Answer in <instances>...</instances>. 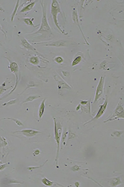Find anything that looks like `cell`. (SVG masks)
<instances>
[{
  "mask_svg": "<svg viewBox=\"0 0 124 187\" xmlns=\"http://www.w3.org/2000/svg\"><path fill=\"white\" fill-rule=\"evenodd\" d=\"M41 9H42L41 24L40 25L39 29L36 32H30V33H32L33 35H42L43 37H50L52 35V34H51V30L46 17V6L44 5L43 1H41Z\"/></svg>",
  "mask_w": 124,
  "mask_h": 187,
  "instance_id": "cell-1",
  "label": "cell"
},
{
  "mask_svg": "<svg viewBox=\"0 0 124 187\" xmlns=\"http://www.w3.org/2000/svg\"><path fill=\"white\" fill-rule=\"evenodd\" d=\"M54 121V139L57 142V153H56V167L58 169V156H59V150H60V141H61V136L62 134V127L61 122H57L56 119H53Z\"/></svg>",
  "mask_w": 124,
  "mask_h": 187,
  "instance_id": "cell-2",
  "label": "cell"
},
{
  "mask_svg": "<svg viewBox=\"0 0 124 187\" xmlns=\"http://www.w3.org/2000/svg\"><path fill=\"white\" fill-rule=\"evenodd\" d=\"M7 59H8L9 62V68L10 69V71H11L12 73L15 74V86L13 87V89L11 90V91H10L8 95H6L3 96L2 98H0V100H3V99H5V98H7L8 96H9L15 90L18 84H19V81L20 79V67H19V65L17 64V62H12L9 58H7Z\"/></svg>",
  "mask_w": 124,
  "mask_h": 187,
  "instance_id": "cell-3",
  "label": "cell"
},
{
  "mask_svg": "<svg viewBox=\"0 0 124 187\" xmlns=\"http://www.w3.org/2000/svg\"><path fill=\"white\" fill-rule=\"evenodd\" d=\"M51 15H52V19H53V23L55 24V25H56L57 28L58 29V30H59L62 34L67 35V33H65L63 30H61V27L59 26V24H58V21H57V14H62V10H61V8H60V5H59L58 1H57V0L51 1Z\"/></svg>",
  "mask_w": 124,
  "mask_h": 187,
  "instance_id": "cell-4",
  "label": "cell"
},
{
  "mask_svg": "<svg viewBox=\"0 0 124 187\" xmlns=\"http://www.w3.org/2000/svg\"><path fill=\"white\" fill-rule=\"evenodd\" d=\"M124 118V108H123V103L122 101V100H121V101L118 103V105H117V106L116 107L115 109V110H114V112L113 114L110 116V117H108L107 119V121H104V123H107L108 121H115V120H117V119H123Z\"/></svg>",
  "mask_w": 124,
  "mask_h": 187,
  "instance_id": "cell-5",
  "label": "cell"
},
{
  "mask_svg": "<svg viewBox=\"0 0 124 187\" xmlns=\"http://www.w3.org/2000/svg\"><path fill=\"white\" fill-rule=\"evenodd\" d=\"M35 44L45 45V46H53V47H65L70 44V41L65 40V39H62V40H51V41H48V42H36Z\"/></svg>",
  "mask_w": 124,
  "mask_h": 187,
  "instance_id": "cell-6",
  "label": "cell"
},
{
  "mask_svg": "<svg viewBox=\"0 0 124 187\" xmlns=\"http://www.w3.org/2000/svg\"><path fill=\"white\" fill-rule=\"evenodd\" d=\"M54 79L56 80L57 83V90H58V94L60 95H62V90L63 89H67V90H72V87L68 84V83H66V81L63 79L62 78H61L59 75L55 74L53 76Z\"/></svg>",
  "mask_w": 124,
  "mask_h": 187,
  "instance_id": "cell-7",
  "label": "cell"
},
{
  "mask_svg": "<svg viewBox=\"0 0 124 187\" xmlns=\"http://www.w3.org/2000/svg\"><path fill=\"white\" fill-rule=\"evenodd\" d=\"M105 76H102L101 77V79H100V82L96 87V95H95V100H93V103L94 104H96L98 103L100 98L102 97V95H103V92H104V82H105Z\"/></svg>",
  "mask_w": 124,
  "mask_h": 187,
  "instance_id": "cell-8",
  "label": "cell"
},
{
  "mask_svg": "<svg viewBox=\"0 0 124 187\" xmlns=\"http://www.w3.org/2000/svg\"><path fill=\"white\" fill-rule=\"evenodd\" d=\"M107 105H108V100H107V96H106L105 97V100H104V103H103L102 105H101V107H100V109H99V110L97 111V113H96V116H94L92 119L90 120V121H87V122H85V124H84V126H86L87 124L90 123L91 121H96V120H98L99 118H101L102 116H103L104 112L106 111V109H107Z\"/></svg>",
  "mask_w": 124,
  "mask_h": 187,
  "instance_id": "cell-9",
  "label": "cell"
},
{
  "mask_svg": "<svg viewBox=\"0 0 124 187\" xmlns=\"http://www.w3.org/2000/svg\"><path fill=\"white\" fill-rule=\"evenodd\" d=\"M21 46H23V47H25V48H26L27 50H29V51H33L36 52V55H37V56H39V57H41V58H43L44 60H46V58L45 57L43 56V55H41V53H39L38 51H36V49L35 48L34 46H32V45H30V43H29V41L27 40H25V38H21Z\"/></svg>",
  "mask_w": 124,
  "mask_h": 187,
  "instance_id": "cell-10",
  "label": "cell"
},
{
  "mask_svg": "<svg viewBox=\"0 0 124 187\" xmlns=\"http://www.w3.org/2000/svg\"><path fill=\"white\" fill-rule=\"evenodd\" d=\"M14 133H20L23 136H26V137H32V136H36L37 134H40L41 131L36 130H33V129H24V130L16 131Z\"/></svg>",
  "mask_w": 124,
  "mask_h": 187,
  "instance_id": "cell-11",
  "label": "cell"
},
{
  "mask_svg": "<svg viewBox=\"0 0 124 187\" xmlns=\"http://www.w3.org/2000/svg\"><path fill=\"white\" fill-rule=\"evenodd\" d=\"M73 23H74V25H76L79 27V30H80L81 34H82L83 37H84V39H85V43L89 45V42L87 41L86 38L85 37V35H84V34H83V31H82V30H81V26H80V24H79V18H78V14H77V10H76V9H73Z\"/></svg>",
  "mask_w": 124,
  "mask_h": 187,
  "instance_id": "cell-12",
  "label": "cell"
},
{
  "mask_svg": "<svg viewBox=\"0 0 124 187\" xmlns=\"http://www.w3.org/2000/svg\"><path fill=\"white\" fill-rule=\"evenodd\" d=\"M28 61L32 65H34V66H37V67H39L40 66V62H47L48 63V61H44V60H41V57H39V56H37V55H33V56H30V57L28 58Z\"/></svg>",
  "mask_w": 124,
  "mask_h": 187,
  "instance_id": "cell-13",
  "label": "cell"
},
{
  "mask_svg": "<svg viewBox=\"0 0 124 187\" xmlns=\"http://www.w3.org/2000/svg\"><path fill=\"white\" fill-rule=\"evenodd\" d=\"M24 181H20L15 179L13 178H9V177H5L4 179L1 180V185L2 186H9L10 184H23Z\"/></svg>",
  "mask_w": 124,
  "mask_h": 187,
  "instance_id": "cell-14",
  "label": "cell"
},
{
  "mask_svg": "<svg viewBox=\"0 0 124 187\" xmlns=\"http://www.w3.org/2000/svg\"><path fill=\"white\" fill-rule=\"evenodd\" d=\"M41 84V82H39V81H37V80L30 79V81H29L28 84L26 85L25 89V90H24L22 91V93H21L20 95H22V94H24V93H25V91L27 90L28 89H30V88H36V87H39V86Z\"/></svg>",
  "mask_w": 124,
  "mask_h": 187,
  "instance_id": "cell-15",
  "label": "cell"
},
{
  "mask_svg": "<svg viewBox=\"0 0 124 187\" xmlns=\"http://www.w3.org/2000/svg\"><path fill=\"white\" fill-rule=\"evenodd\" d=\"M109 182H110V186L112 187L117 186H119L122 183L121 176L116 177V178H112V179H109Z\"/></svg>",
  "mask_w": 124,
  "mask_h": 187,
  "instance_id": "cell-16",
  "label": "cell"
},
{
  "mask_svg": "<svg viewBox=\"0 0 124 187\" xmlns=\"http://www.w3.org/2000/svg\"><path fill=\"white\" fill-rule=\"evenodd\" d=\"M35 4H36V1H30L28 4H27V5L24 6V7H23V9L20 10V13H25V12H29L30 10H31V9H32V8L34 7Z\"/></svg>",
  "mask_w": 124,
  "mask_h": 187,
  "instance_id": "cell-17",
  "label": "cell"
},
{
  "mask_svg": "<svg viewBox=\"0 0 124 187\" xmlns=\"http://www.w3.org/2000/svg\"><path fill=\"white\" fill-rule=\"evenodd\" d=\"M91 99H90L89 100V101H88V103L86 104V105H81V111L83 112V113H89L91 115V110H90V105H91Z\"/></svg>",
  "mask_w": 124,
  "mask_h": 187,
  "instance_id": "cell-18",
  "label": "cell"
},
{
  "mask_svg": "<svg viewBox=\"0 0 124 187\" xmlns=\"http://www.w3.org/2000/svg\"><path fill=\"white\" fill-rule=\"evenodd\" d=\"M41 182L45 185L46 186H62V185L60 184H57V183H55L54 181H49L47 178H42L41 179Z\"/></svg>",
  "mask_w": 124,
  "mask_h": 187,
  "instance_id": "cell-19",
  "label": "cell"
},
{
  "mask_svg": "<svg viewBox=\"0 0 124 187\" xmlns=\"http://www.w3.org/2000/svg\"><path fill=\"white\" fill-rule=\"evenodd\" d=\"M22 19V21L25 25H30V26H31V27H34V28H37L38 26L40 25H35L34 24H33V21H34V19H32V18H22L21 19Z\"/></svg>",
  "mask_w": 124,
  "mask_h": 187,
  "instance_id": "cell-20",
  "label": "cell"
},
{
  "mask_svg": "<svg viewBox=\"0 0 124 187\" xmlns=\"http://www.w3.org/2000/svg\"><path fill=\"white\" fill-rule=\"evenodd\" d=\"M82 59H83V57H82V55L80 54V52H79L75 57L73 58V62H72V67H74V66H76V65H78L79 62L82 61Z\"/></svg>",
  "mask_w": 124,
  "mask_h": 187,
  "instance_id": "cell-21",
  "label": "cell"
},
{
  "mask_svg": "<svg viewBox=\"0 0 124 187\" xmlns=\"http://www.w3.org/2000/svg\"><path fill=\"white\" fill-rule=\"evenodd\" d=\"M45 101L46 100L44 99V100H42V102L41 103V105H40L39 111H38V116H39L40 119L42 117V116H43V114H44V111H45Z\"/></svg>",
  "mask_w": 124,
  "mask_h": 187,
  "instance_id": "cell-22",
  "label": "cell"
},
{
  "mask_svg": "<svg viewBox=\"0 0 124 187\" xmlns=\"http://www.w3.org/2000/svg\"><path fill=\"white\" fill-rule=\"evenodd\" d=\"M41 98V95H30L28 98H26L24 101L21 102V105L22 104H25V103H29V102H32L33 100H36L37 99H40Z\"/></svg>",
  "mask_w": 124,
  "mask_h": 187,
  "instance_id": "cell-23",
  "label": "cell"
},
{
  "mask_svg": "<svg viewBox=\"0 0 124 187\" xmlns=\"http://www.w3.org/2000/svg\"><path fill=\"white\" fill-rule=\"evenodd\" d=\"M8 145V142L6 140L4 137L3 136H0V153H1V149L2 148H4L5 147H7Z\"/></svg>",
  "mask_w": 124,
  "mask_h": 187,
  "instance_id": "cell-24",
  "label": "cell"
},
{
  "mask_svg": "<svg viewBox=\"0 0 124 187\" xmlns=\"http://www.w3.org/2000/svg\"><path fill=\"white\" fill-rule=\"evenodd\" d=\"M7 119L11 120V121H15V123H16L18 126H24L22 122H21V121L16 119V118H11V117H4V118H2V119H0V121H2V120H7Z\"/></svg>",
  "mask_w": 124,
  "mask_h": 187,
  "instance_id": "cell-25",
  "label": "cell"
},
{
  "mask_svg": "<svg viewBox=\"0 0 124 187\" xmlns=\"http://www.w3.org/2000/svg\"><path fill=\"white\" fill-rule=\"evenodd\" d=\"M5 85H6V81L5 82H4L3 84H2V85H0V95L4 92V91H7L8 90H10V89H13L12 88V86L11 87H5Z\"/></svg>",
  "mask_w": 124,
  "mask_h": 187,
  "instance_id": "cell-26",
  "label": "cell"
},
{
  "mask_svg": "<svg viewBox=\"0 0 124 187\" xmlns=\"http://www.w3.org/2000/svg\"><path fill=\"white\" fill-rule=\"evenodd\" d=\"M18 99H15V100H9V101H8V102L4 103V104H3V105H2V107H4V106H9V105H15V104H17L18 103Z\"/></svg>",
  "mask_w": 124,
  "mask_h": 187,
  "instance_id": "cell-27",
  "label": "cell"
},
{
  "mask_svg": "<svg viewBox=\"0 0 124 187\" xmlns=\"http://www.w3.org/2000/svg\"><path fill=\"white\" fill-rule=\"evenodd\" d=\"M123 130H122V131L115 130L112 131V136L119 137V136H123Z\"/></svg>",
  "mask_w": 124,
  "mask_h": 187,
  "instance_id": "cell-28",
  "label": "cell"
},
{
  "mask_svg": "<svg viewBox=\"0 0 124 187\" xmlns=\"http://www.w3.org/2000/svg\"><path fill=\"white\" fill-rule=\"evenodd\" d=\"M20 0L16 1V5H15V9H14V11H13V13H12L11 21L14 20V18H15V14H16V12H17V10H18V8H19V4H20Z\"/></svg>",
  "mask_w": 124,
  "mask_h": 187,
  "instance_id": "cell-29",
  "label": "cell"
},
{
  "mask_svg": "<svg viewBox=\"0 0 124 187\" xmlns=\"http://www.w3.org/2000/svg\"><path fill=\"white\" fill-rule=\"evenodd\" d=\"M47 161H48V160H46L45 162H44L41 165H40V166H29V167H27V170H30V171H31V170H36V169H39V168H41V167H43V166L45 165L46 163H47Z\"/></svg>",
  "mask_w": 124,
  "mask_h": 187,
  "instance_id": "cell-30",
  "label": "cell"
},
{
  "mask_svg": "<svg viewBox=\"0 0 124 187\" xmlns=\"http://www.w3.org/2000/svg\"><path fill=\"white\" fill-rule=\"evenodd\" d=\"M68 140H71V139H73V138H74V137H76V134L75 133H73V131L71 130H69L68 131Z\"/></svg>",
  "mask_w": 124,
  "mask_h": 187,
  "instance_id": "cell-31",
  "label": "cell"
},
{
  "mask_svg": "<svg viewBox=\"0 0 124 187\" xmlns=\"http://www.w3.org/2000/svg\"><path fill=\"white\" fill-rule=\"evenodd\" d=\"M54 62L58 63V64H62L64 62V60H63V58L62 57H56L54 58Z\"/></svg>",
  "mask_w": 124,
  "mask_h": 187,
  "instance_id": "cell-32",
  "label": "cell"
},
{
  "mask_svg": "<svg viewBox=\"0 0 124 187\" xmlns=\"http://www.w3.org/2000/svg\"><path fill=\"white\" fill-rule=\"evenodd\" d=\"M80 170H81V167L79 165H73L71 167V170H73V171H79Z\"/></svg>",
  "mask_w": 124,
  "mask_h": 187,
  "instance_id": "cell-33",
  "label": "cell"
},
{
  "mask_svg": "<svg viewBox=\"0 0 124 187\" xmlns=\"http://www.w3.org/2000/svg\"><path fill=\"white\" fill-rule=\"evenodd\" d=\"M61 75L62 76H66V77H69V78H71L70 77V74H69V72H68V71H63V70H61Z\"/></svg>",
  "mask_w": 124,
  "mask_h": 187,
  "instance_id": "cell-34",
  "label": "cell"
},
{
  "mask_svg": "<svg viewBox=\"0 0 124 187\" xmlns=\"http://www.w3.org/2000/svg\"><path fill=\"white\" fill-rule=\"evenodd\" d=\"M9 165V163H6V164H4V165H0V171L4 170L5 168H7V166Z\"/></svg>",
  "mask_w": 124,
  "mask_h": 187,
  "instance_id": "cell-35",
  "label": "cell"
},
{
  "mask_svg": "<svg viewBox=\"0 0 124 187\" xmlns=\"http://www.w3.org/2000/svg\"><path fill=\"white\" fill-rule=\"evenodd\" d=\"M40 153H41V151H40L39 149H36L34 152H33V156H37V155H39Z\"/></svg>",
  "mask_w": 124,
  "mask_h": 187,
  "instance_id": "cell-36",
  "label": "cell"
},
{
  "mask_svg": "<svg viewBox=\"0 0 124 187\" xmlns=\"http://www.w3.org/2000/svg\"><path fill=\"white\" fill-rule=\"evenodd\" d=\"M0 31H1V32H3V33H4V36H5V37H7L6 32L4 31V29L2 28V25H1V24H0Z\"/></svg>",
  "mask_w": 124,
  "mask_h": 187,
  "instance_id": "cell-37",
  "label": "cell"
},
{
  "mask_svg": "<svg viewBox=\"0 0 124 187\" xmlns=\"http://www.w3.org/2000/svg\"><path fill=\"white\" fill-rule=\"evenodd\" d=\"M88 101H89V100H81V101H80V105H86V104L88 103Z\"/></svg>",
  "mask_w": 124,
  "mask_h": 187,
  "instance_id": "cell-38",
  "label": "cell"
},
{
  "mask_svg": "<svg viewBox=\"0 0 124 187\" xmlns=\"http://www.w3.org/2000/svg\"><path fill=\"white\" fill-rule=\"evenodd\" d=\"M80 108H81V105H80V104H79V105H77V108L75 109V110H76V111H78V110H80Z\"/></svg>",
  "mask_w": 124,
  "mask_h": 187,
  "instance_id": "cell-39",
  "label": "cell"
},
{
  "mask_svg": "<svg viewBox=\"0 0 124 187\" xmlns=\"http://www.w3.org/2000/svg\"><path fill=\"white\" fill-rule=\"evenodd\" d=\"M80 185H79V183L78 181H76L75 183H74V186H76V187H79Z\"/></svg>",
  "mask_w": 124,
  "mask_h": 187,
  "instance_id": "cell-40",
  "label": "cell"
},
{
  "mask_svg": "<svg viewBox=\"0 0 124 187\" xmlns=\"http://www.w3.org/2000/svg\"><path fill=\"white\" fill-rule=\"evenodd\" d=\"M0 11L4 12V9H3V8H2V7H1V6H0Z\"/></svg>",
  "mask_w": 124,
  "mask_h": 187,
  "instance_id": "cell-41",
  "label": "cell"
},
{
  "mask_svg": "<svg viewBox=\"0 0 124 187\" xmlns=\"http://www.w3.org/2000/svg\"><path fill=\"white\" fill-rule=\"evenodd\" d=\"M1 164H2V161H0V165H1Z\"/></svg>",
  "mask_w": 124,
  "mask_h": 187,
  "instance_id": "cell-42",
  "label": "cell"
}]
</instances>
